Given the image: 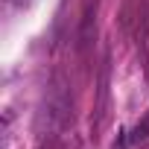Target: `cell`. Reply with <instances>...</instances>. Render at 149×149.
Listing matches in <instances>:
<instances>
[{"instance_id": "6da1fadb", "label": "cell", "mask_w": 149, "mask_h": 149, "mask_svg": "<svg viewBox=\"0 0 149 149\" xmlns=\"http://www.w3.org/2000/svg\"><path fill=\"white\" fill-rule=\"evenodd\" d=\"M146 137H149V114H146V120H143V123H137L132 132H126V137L120 140V146L126 149V146H134L137 140H146Z\"/></svg>"}]
</instances>
